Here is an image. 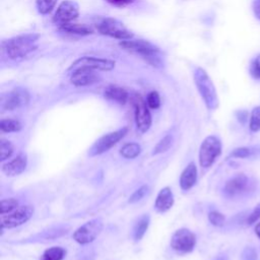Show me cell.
<instances>
[{
    "label": "cell",
    "mask_w": 260,
    "mask_h": 260,
    "mask_svg": "<svg viewBox=\"0 0 260 260\" xmlns=\"http://www.w3.org/2000/svg\"><path fill=\"white\" fill-rule=\"evenodd\" d=\"M255 234H256V236L260 239V222H258V223L256 224V226H255Z\"/></svg>",
    "instance_id": "40"
},
{
    "label": "cell",
    "mask_w": 260,
    "mask_h": 260,
    "mask_svg": "<svg viewBox=\"0 0 260 260\" xmlns=\"http://www.w3.org/2000/svg\"><path fill=\"white\" fill-rule=\"evenodd\" d=\"M221 153V142L214 136H207L200 145L199 164L202 168H209Z\"/></svg>",
    "instance_id": "4"
},
{
    "label": "cell",
    "mask_w": 260,
    "mask_h": 260,
    "mask_svg": "<svg viewBox=\"0 0 260 260\" xmlns=\"http://www.w3.org/2000/svg\"><path fill=\"white\" fill-rule=\"evenodd\" d=\"M0 129L3 132H17L21 129V124L14 119H2L0 122Z\"/></svg>",
    "instance_id": "24"
},
{
    "label": "cell",
    "mask_w": 260,
    "mask_h": 260,
    "mask_svg": "<svg viewBox=\"0 0 260 260\" xmlns=\"http://www.w3.org/2000/svg\"><path fill=\"white\" fill-rule=\"evenodd\" d=\"M103 230V221L101 218H93L84 224H82L80 228H78L74 234L73 239L81 244H89L92 241L96 239V237L101 234Z\"/></svg>",
    "instance_id": "7"
},
{
    "label": "cell",
    "mask_w": 260,
    "mask_h": 260,
    "mask_svg": "<svg viewBox=\"0 0 260 260\" xmlns=\"http://www.w3.org/2000/svg\"><path fill=\"white\" fill-rule=\"evenodd\" d=\"M196 181H197V168H196V165L193 161H191L181 174V177H180L181 189L184 191L190 190L196 184Z\"/></svg>",
    "instance_id": "17"
},
{
    "label": "cell",
    "mask_w": 260,
    "mask_h": 260,
    "mask_svg": "<svg viewBox=\"0 0 260 260\" xmlns=\"http://www.w3.org/2000/svg\"><path fill=\"white\" fill-rule=\"evenodd\" d=\"M127 131H128V128L124 127L122 129L110 132V133L102 136L90 147L89 155L93 156V155L102 154V153L108 151L110 148H112L119 140H121L127 134Z\"/></svg>",
    "instance_id": "9"
},
{
    "label": "cell",
    "mask_w": 260,
    "mask_h": 260,
    "mask_svg": "<svg viewBox=\"0 0 260 260\" xmlns=\"http://www.w3.org/2000/svg\"><path fill=\"white\" fill-rule=\"evenodd\" d=\"M208 220L211 224H213L215 226H221L224 223L225 217L222 213H220L216 210H212L208 213Z\"/></svg>",
    "instance_id": "30"
},
{
    "label": "cell",
    "mask_w": 260,
    "mask_h": 260,
    "mask_svg": "<svg viewBox=\"0 0 260 260\" xmlns=\"http://www.w3.org/2000/svg\"><path fill=\"white\" fill-rule=\"evenodd\" d=\"M106 1L109 2L112 5L123 7V6H127L129 4H132L135 0H106Z\"/></svg>",
    "instance_id": "37"
},
{
    "label": "cell",
    "mask_w": 260,
    "mask_h": 260,
    "mask_svg": "<svg viewBox=\"0 0 260 260\" xmlns=\"http://www.w3.org/2000/svg\"><path fill=\"white\" fill-rule=\"evenodd\" d=\"M194 81L207 109L215 110L218 107L219 102L213 82L206 71L197 67L194 71Z\"/></svg>",
    "instance_id": "3"
},
{
    "label": "cell",
    "mask_w": 260,
    "mask_h": 260,
    "mask_svg": "<svg viewBox=\"0 0 260 260\" xmlns=\"http://www.w3.org/2000/svg\"><path fill=\"white\" fill-rule=\"evenodd\" d=\"M249 178L246 175L238 174L225 183L223 191L226 196L235 197L246 192L249 188Z\"/></svg>",
    "instance_id": "15"
},
{
    "label": "cell",
    "mask_w": 260,
    "mask_h": 260,
    "mask_svg": "<svg viewBox=\"0 0 260 260\" xmlns=\"http://www.w3.org/2000/svg\"><path fill=\"white\" fill-rule=\"evenodd\" d=\"M141 152V147L136 142H129L122 146L120 153L125 158H134L138 156Z\"/></svg>",
    "instance_id": "22"
},
{
    "label": "cell",
    "mask_w": 260,
    "mask_h": 260,
    "mask_svg": "<svg viewBox=\"0 0 260 260\" xmlns=\"http://www.w3.org/2000/svg\"><path fill=\"white\" fill-rule=\"evenodd\" d=\"M259 218H260V203H258V204L254 207V209L252 210V212L248 215V217H247V223H248L249 225H251V224L255 223Z\"/></svg>",
    "instance_id": "35"
},
{
    "label": "cell",
    "mask_w": 260,
    "mask_h": 260,
    "mask_svg": "<svg viewBox=\"0 0 260 260\" xmlns=\"http://www.w3.org/2000/svg\"><path fill=\"white\" fill-rule=\"evenodd\" d=\"M115 61L105 58L92 57V56H83L77 59L68 70L78 68V67H86L92 70H102V71H110L115 67Z\"/></svg>",
    "instance_id": "13"
},
{
    "label": "cell",
    "mask_w": 260,
    "mask_h": 260,
    "mask_svg": "<svg viewBox=\"0 0 260 260\" xmlns=\"http://www.w3.org/2000/svg\"><path fill=\"white\" fill-rule=\"evenodd\" d=\"M40 36L37 34H25L13 37L2 42V50L11 60H18L26 57L38 47Z\"/></svg>",
    "instance_id": "1"
},
{
    "label": "cell",
    "mask_w": 260,
    "mask_h": 260,
    "mask_svg": "<svg viewBox=\"0 0 260 260\" xmlns=\"http://www.w3.org/2000/svg\"><path fill=\"white\" fill-rule=\"evenodd\" d=\"M17 207H18V201L14 198H8V199L1 200V214L2 215L12 212Z\"/></svg>",
    "instance_id": "28"
},
{
    "label": "cell",
    "mask_w": 260,
    "mask_h": 260,
    "mask_svg": "<svg viewBox=\"0 0 260 260\" xmlns=\"http://www.w3.org/2000/svg\"><path fill=\"white\" fill-rule=\"evenodd\" d=\"M250 74L253 78L260 79V55H258L251 61Z\"/></svg>",
    "instance_id": "32"
},
{
    "label": "cell",
    "mask_w": 260,
    "mask_h": 260,
    "mask_svg": "<svg viewBox=\"0 0 260 260\" xmlns=\"http://www.w3.org/2000/svg\"><path fill=\"white\" fill-rule=\"evenodd\" d=\"M34 214V207L29 205L17 207L14 211L3 215L1 218L2 229H12L26 222Z\"/></svg>",
    "instance_id": "11"
},
{
    "label": "cell",
    "mask_w": 260,
    "mask_h": 260,
    "mask_svg": "<svg viewBox=\"0 0 260 260\" xmlns=\"http://www.w3.org/2000/svg\"><path fill=\"white\" fill-rule=\"evenodd\" d=\"M146 104L150 109H157L160 106V98L156 91H150L146 98Z\"/></svg>",
    "instance_id": "31"
},
{
    "label": "cell",
    "mask_w": 260,
    "mask_h": 260,
    "mask_svg": "<svg viewBox=\"0 0 260 260\" xmlns=\"http://www.w3.org/2000/svg\"><path fill=\"white\" fill-rule=\"evenodd\" d=\"M173 204H174V195L171 188L170 187L162 188L156 196L155 203H154L155 209L158 212H166L169 209H171Z\"/></svg>",
    "instance_id": "18"
},
{
    "label": "cell",
    "mask_w": 260,
    "mask_h": 260,
    "mask_svg": "<svg viewBox=\"0 0 260 260\" xmlns=\"http://www.w3.org/2000/svg\"><path fill=\"white\" fill-rule=\"evenodd\" d=\"M68 71L71 72L70 81L75 86H86L99 81V76L95 73V70L86 67H78Z\"/></svg>",
    "instance_id": "14"
},
{
    "label": "cell",
    "mask_w": 260,
    "mask_h": 260,
    "mask_svg": "<svg viewBox=\"0 0 260 260\" xmlns=\"http://www.w3.org/2000/svg\"><path fill=\"white\" fill-rule=\"evenodd\" d=\"M26 164H27V158L26 155L23 153L18 154L17 156H15L14 158H12L11 160H9L6 164H3L2 166V172L7 175V176H16L21 174L25 168H26Z\"/></svg>",
    "instance_id": "16"
},
{
    "label": "cell",
    "mask_w": 260,
    "mask_h": 260,
    "mask_svg": "<svg viewBox=\"0 0 260 260\" xmlns=\"http://www.w3.org/2000/svg\"><path fill=\"white\" fill-rule=\"evenodd\" d=\"M242 260H257V252L252 247H247L242 252Z\"/></svg>",
    "instance_id": "36"
},
{
    "label": "cell",
    "mask_w": 260,
    "mask_h": 260,
    "mask_svg": "<svg viewBox=\"0 0 260 260\" xmlns=\"http://www.w3.org/2000/svg\"><path fill=\"white\" fill-rule=\"evenodd\" d=\"M65 254L66 251L62 247H51L43 253L40 260H62Z\"/></svg>",
    "instance_id": "23"
},
{
    "label": "cell",
    "mask_w": 260,
    "mask_h": 260,
    "mask_svg": "<svg viewBox=\"0 0 260 260\" xmlns=\"http://www.w3.org/2000/svg\"><path fill=\"white\" fill-rule=\"evenodd\" d=\"M247 117H248V113H247L246 111H240V112H238V119H239L242 123H244V122L246 121Z\"/></svg>",
    "instance_id": "39"
},
{
    "label": "cell",
    "mask_w": 260,
    "mask_h": 260,
    "mask_svg": "<svg viewBox=\"0 0 260 260\" xmlns=\"http://www.w3.org/2000/svg\"><path fill=\"white\" fill-rule=\"evenodd\" d=\"M98 30L105 36H109L120 41H126L133 38V34L119 20L111 17L104 18L98 23Z\"/></svg>",
    "instance_id": "5"
},
{
    "label": "cell",
    "mask_w": 260,
    "mask_h": 260,
    "mask_svg": "<svg viewBox=\"0 0 260 260\" xmlns=\"http://www.w3.org/2000/svg\"><path fill=\"white\" fill-rule=\"evenodd\" d=\"M196 245L195 235L188 229L177 230L171 239V247L178 253L192 252Z\"/></svg>",
    "instance_id": "8"
},
{
    "label": "cell",
    "mask_w": 260,
    "mask_h": 260,
    "mask_svg": "<svg viewBox=\"0 0 260 260\" xmlns=\"http://www.w3.org/2000/svg\"><path fill=\"white\" fill-rule=\"evenodd\" d=\"M58 0H36V6L41 14H48L53 10Z\"/></svg>",
    "instance_id": "25"
},
{
    "label": "cell",
    "mask_w": 260,
    "mask_h": 260,
    "mask_svg": "<svg viewBox=\"0 0 260 260\" xmlns=\"http://www.w3.org/2000/svg\"><path fill=\"white\" fill-rule=\"evenodd\" d=\"M78 15H79L78 4L72 0H65L58 6L53 16V21L56 24H59L61 26L63 24L71 22Z\"/></svg>",
    "instance_id": "12"
},
{
    "label": "cell",
    "mask_w": 260,
    "mask_h": 260,
    "mask_svg": "<svg viewBox=\"0 0 260 260\" xmlns=\"http://www.w3.org/2000/svg\"><path fill=\"white\" fill-rule=\"evenodd\" d=\"M29 102V93L25 88L16 87L7 92L1 101V107L3 110L12 111L23 106H26Z\"/></svg>",
    "instance_id": "10"
},
{
    "label": "cell",
    "mask_w": 260,
    "mask_h": 260,
    "mask_svg": "<svg viewBox=\"0 0 260 260\" xmlns=\"http://www.w3.org/2000/svg\"><path fill=\"white\" fill-rule=\"evenodd\" d=\"M253 153V150L250 147H238L236 149H234L230 156L232 157H240V158H245L250 156Z\"/></svg>",
    "instance_id": "33"
},
{
    "label": "cell",
    "mask_w": 260,
    "mask_h": 260,
    "mask_svg": "<svg viewBox=\"0 0 260 260\" xmlns=\"http://www.w3.org/2000/svg\"><path fill=\"white\" fill-rule=\"evenodd\" d=\"M132 104L134 107V117L137 130L140 133L146 132L151 125V115L146 102L138 93L133 94Z\"/></svg>",
    "instance_id": "6"
},
{
    "label": "cell",
    "mask_w": 260,
    "mask_h": 260,
    "mask_svg": "<svg viewBox=\"0 0 260 260\" xmlns=\"http://www.w3.org/2000/svg\"><path fill=\"white\" fill-rule=\"evenodd\" d=\"M249 128L253 132H257L260 130V106H257L252 110V113L250 116Z\"/></svg>",
    "instance_id": "26"
},
{
    "label": "cell",
    "mask_w": 260,
    "mask_h": 260,
    "mask_svg": "<svg viewBox=\"0 0 260 260\" xmlns=\"http://www.w3.org/2000/svg\"><path fill=\"white\" fill-rule=\"evenodd\" d=\"M253 10L258 19H260V0H255L253 2Z\"/></svg>",
    "instance_id": "38"
},
{
    "label": "cell",
    "mask_w": 260,
    "mask_h": 260,
    "mask_svg": "<svg viewBox=\"0 0 260 260\" xmlns=\"http://www.w3.org/2000/svg\"><path fill=\"white\" fill-rule=\"evenodd\" d=\"M13 153V145L10 141L1 138L0 140V159L3 161L11 156Z\"/></svg>",
    "instance_id": "27"
},
{
    "label": "cell",
    "mask_w": 260,
    "mask_h": 260,
    "mask_svg": "<svg viewBox=\"0 0 260 260\" xmlns=\"http://www.w3.org/2000/svg\"><path fill=\"white\" fill-rule=\"evenodd\" d=\"M147 190H148V187H147L146 185L141 186V187L138 188L136 191H134V193L130 196L129 202H130V203H135V202L141 200V199L144 197V195L147 193Z\"/></svg>",
    "instance_id": "34"
},
{
    "label": "cell",
    "mask_w": 260,
    "mask_h": 260,
    "mask_svg": "<svg viewBox=\"0 0 260 260\" xmlns=\"http://www.w3.org/2000/svg\"><path fill=\"white\" fill-rule=\"evenodd\" d=\"M214 260H228V258L224 255H220V256H217Z\"/></svg>",
    "instance_id": "41"
},
{
    "label": "cell",
    "mask_w": 260,
    "mask_h": 260,
    "mask_svg": "<svg viewBox=\"0 0 260 260\" xmlns=\"http://www.w3.org/2000/svg\"><path fill=\"white\" fill-rule=\"evenodd\" d=\"M105 96L109 100H112V101H115L119 104H122L124 105L129 95H128V92L126 91L125 88L121 87V86H118V85H110L106 88L105 90Z\"/></svg>",
    "instance_id": "19"
},
{
    "label": "cell",
    "mask_w": 260,
    "mask_h": 260,
    "mask_svg": "<svg viewBox=\"0 0 260 260\" xmlns=\"http://www.w3.org/2000/svg\"><path fill=\"white\" fill-rule=\"evenodd\" d=\"M148 225H149V216L147 214L141 216L137 220V222L134 226V233H133L135 241H140L143 238L145 232L147 231Z\"/></svg>",
    "instance_id": "21"
},
{
    "label": "cell",
    "mask_w": 260,
    "mask_h": 260,
    "mask_svg": "<svg viewBox=\"0 0 260 260\" xmlns=\"http://www.w3.org/2000/svg\"><path fill=\"white\" fill-rule=\"evenodd\" d=\"M172 142H173L172 136H171V135H166V136L155 145L152 154H157V153H161V152L167 151V150L171 147Z\"/></svg>",
    "instance_id": "29"
},
{
    "label": "cell",
    "mask_w": 260,
    "mask_h": 260,
    "mask_svg": "<svg viewBox=\"0 0 260 260\" xmlns=\"http://www.w3.org/2000/svg\"><path fill=\"white\" fill-rule=\"evenodd\" d=\"M119 45L125 51L140 56V58H142L153 67L164 66V60L160 50L148 41L130 39L122 41Z\"/></svg>",
    "instance_id": "2"
},
{
    "label": "cell",
    "mask_w": 260,
    "mask_h": 260,
    "mask_svg": "<svg viewBox=\"0 0 260 260\" xmlns=\"http://www.w3.org/2000/svg\"><path fill=\"white\" fill-rule=\"evenodd\" d=\"M60 29L69 34H77V35H89L92 32V29L86 24L72 23V22L61 25Z\"/></svg>",
    "instance_id": "20"
}]
</instances>
